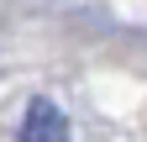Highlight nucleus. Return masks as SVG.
<instances>
[{"label": "nucleus", "mask_w": 147, "mask_h": 142, "mask_svg": "<svg viewBox=\"0 0 147 142\" xmlns=\"http://www.w3.org/2000/svg\"><path fill=\"white\" fill-rule=\"evenodd\" d=\"M21 142H74L63 105L47 100V95H37V100L26 105V116H21Z\"/></svg>", "instance_id": "obj_1"}]
</instances>
